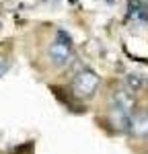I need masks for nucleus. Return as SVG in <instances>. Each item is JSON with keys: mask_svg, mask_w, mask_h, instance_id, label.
<instances>
[{"mask_svg": "<svg viewBox=\"0 0 148 154\" xmlns=\"http://www.w3.org/2000/svg\"><path fill=\"white\" fill-rule=\"evenodd\" d=\"M48 56H49V62L56 68H64V66H68L72 62V58H74L72 41H70V37L66 35L64 31H58L56 39L51 41V45L48 49Z\"/></svg>", "mask_w": 148, "mask_h": 154, "instance_id": "obj_1", "label": "nucleus"}, {"mask_svg": "<svg viewBox=\"0 0 148 154\" xmlns=\"http://www.w3.org/2000/svg\"><path fill=\"white\" fill-rule=\"evenodd\" d=\"M99 84H101V78H99L97 72L91 70V68H85V70H80L74 76L72 91H74V95L80 97V99H91L99 91Z\"/></svg>", "mask_w": 148, "mask_h": 154, "instance_id": "obj_2", "label": "nucleus"}, {"mask_svg": "<svg viewBox=\"0 0 148 154\" xmlns=\"http://www.w3.org/2000/svg\"><path fill=\"white\" fill-rule=\"evenodd\" d=\"M130 125L136 136H140V138L148 136V113H140L134 119H130Z\"/></svg>", "mask_w": 148, "mask_h": 154, "instance_id": "obj_3", "label": "nucleus"}, {"mask_svg": "<svg viewBox=\"0 0 148 154\" xmlns=\"http://www.w3.org/2000/svg\"><path fill=\"white\" fill-rule=\"evenodd\" d=\"M8 68H11V62H8V60H4V58H0V78L8 72Z\"/></svg>", "mask_w": 148, "mask_h": 154, "instance_id": "obj_4", "label": "nucleus"}]
</instances>
